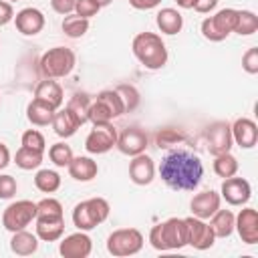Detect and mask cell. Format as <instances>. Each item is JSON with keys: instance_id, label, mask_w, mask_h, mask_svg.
<instances>
[{"instance_id": "obj_22", "label": "cell", "mask_w": 258, "mask_h": 258, "mask_svg": "<svg viewBox=\"0 0 258 258\" xmlns=\"http://www.w3.org/2000/svg\"><path fill=\"white\" fill-rule=\"evenodd\" d=\"M64 234V216L60 218H46L36 216V236L44 242H56Z\"/></svg>"}, {"instance_id": "obj_37", "label": "cell", "mask_w": 258, "mask_h": 258, "mask_svg": "<svg viewBox=\"0 0 258 258\" xmlns=\"http://www.w3.org/2000/svg\"><path fill=\"white\" fill-rule=\"evenodd\" d=\"M36 216H46V218H60L62 216V204L54 198H44L36 202Z\"/></svg>"}, {"instance_id": "obj_44", "label": "cell", "mask_w": 258, "mask_h": 258, "mask_svg": "<svg viewBox=\"0 0 258 258\" xmlns=\"http://www.w3.org/2000/svg\"><path fill=\"white\" fill-rule=\"evenodd\" d=\"M10 20H14V8L8 0H0V26L8 24Z\"/></svg>"}, {"instance_id": "obj_10", "label": "cell", "mask_w": 258, "mask_h": 258, "mask_svg": "<svg viewBox=\"0 0 258 258\" xmlns=\"http://www.w3.org/2000/svg\"><path fill=\"white\" fill-rule=\"evenodd\" d=\"M117 145V129L111 123H101V125H93L91 133L85 139V149L93 155H101L107 153L109 149H113Z\"/></svg>"}, {"instance_id": "obj_23", "label": "cell", "mask_w": 258, "mask_h": 258, "mask_svg": "<svg viewBox=\"0 0 258 258\" xmlns=\"http://www.w3.org/2000/svg\"><path fill=\"white\" fill-rule=\"evenodd\" d=\"M34 99L50 105L52 109H60L62 101H64V95H62V87L52 81V79H44L36 85V91H34Z\"/></svg>"}, {"instance_id": "obj_45", "label": "cell", "mask_w": 258, "mask_h": 258, "mask_svg": "<svg viewBox=\"0 0 258 258\" xmlns=\"http://www.w3.org/2000/svg\"><path fill=\"white\" fill-rule=\"evenodd\" d=\"M216 6H218V0H196L194 10L200 12V14H208V12H212Z\"/></svg>"}, {"instance_id": "obj_40", "label": "cell", "mask_w": 258, "mask_h": 258, "mask_svg": "<svg viewBox=\"0 0 258 258\" xmlns=\"http://www.w3.org/2000/svg\"><path fill=\"white\" fill-rule=\"evenodd\" d=\"M99 10H101V6L97 0H77V4H75V14L83 16V18H93V16H97Z\"/></svg>"}, {"instance_id": "obj_7", "label": "cell", "mask_w": 258, "mask_h": 258, "mask_svg": "<svg viewBox=\"0 0 258 258\" xmlns=\"http://www.w3.org/2000/svg\"><path fill=\"white\" fill-rule=\"evenodd\" d=\"M236 16H238V10L236 8H222L214 16L204 18L202 20V26H200L204 38L206 40H212V42L224 40L230 32H234Z\"/></svg>"}, {"instance_id": "obj_50", "label": "cell", "mask_w": 258, "mask_h": 258, "mask_svg": "<svg viewBox=\"0 0 258 258\" xmlns=\"http://www.w3.org/2000/svg\"><path fill=\"white\" fill-rule=\"evenodd\" d=\"M8 2H18V0H8Z\"/></svg>"}, {"instance_id": "obj_20", "label": "cell", "mask_w": 258, "mask_h": 258, "mask_svg": "<svg viewBox=\"0 0 258 258\" xmlns=\"http://www.w3.org/2000/svg\"><path fill=\"white\" fill-rule=\"evenodd\" d=\"M129 177L133 183L137 185H149L155 177V163L149 155L145 153H139V155H133L131 163H129Z\"/></svg>"}, {"instance_id": "obj_9", "label": "cell", "mask_w": 258, "mask_h": 258, "mask_svg": "<svg viewBox=\"0 0 258 258\" xmlns=\"http://www.w3.org/2000/svg\"><path fill=\"white\" fill-rule=\"evenodd\" d=\"M32 220H36V202L30 200L12 202L2 214V226L8 232L24 230L26 226H30Z\"/></svg>"}, {"instance_id": "obj_47", "label": "cell", "mask_w": 258, "mask_h": 258, "mask_svg": "<svg viewBox=\"0 0 258 258\" xmlns=\"http://www.w3.org/2000/svg\"><path fill=\"white\" fill-rule=\"evenodd\" d=\"M8 163H10V149L4 143H0V169H6Z\"/></svg>"}, {"instance_id": "obj_46", "label": "cell", "mask_w": 258, "mask_h": 258, "mask_svg": "<svg viewBox=\"0 0 258 258\" xmlns=\"http://www.w3.org/2000/svg\"><path fill=\"white\" fill-rule=\"evenodd\" d=\"M129 4H131L135 10H151V8L159 6L161 0H129Z\"/></svg>"}, {"instance_id": "obj_16", "label": "cell", "mask_w": 258, "mask_h": 258, "mask_svg": "<svg viewBox=\"0 0 258 258\" xmlns=\"http://www.w3.org/2000/svg\"><path fill=\"white\" fill-rule=\"evenodd\" d=\"M220 202H222V196L214 189H204L200 194H196L189 202V208H191V216L196 218H202V220H210L212 214L220 208Z\"/></svg>"}, {"instance_id": "obj_29", "label": "cell", "mask_w": 258, "mask_h": 258, "mask_svg": "<svg viewBox=\"0 0 258 258\" xmlns=\"http://www.w3.org/2000/svg\"><path fill=\"white\" fill-rule=\"evenodd\" d=\"M42 157H44V151H38V149H32V147H20L14 155V163L20 167V169H36L40 167L42 163Z\"/></svg>"}, {"instance_id": "obj_4", "label": "cell", "mask_w": 258, "mask_h": 258, "mask_svg": "<svg viewBox=\"0 0 258 258\" xmlns=\"http://www.w3.org/2000/svg\"><path fill=\"white\" fill-rule=\"evenodd\" d=\"M109 202L105 198H89L85 202H79L73 210V224L83 230L89 232L93 228H97L99 224H103L109 218Z\"/></svg>"}, {"instance_id": "obj_14", "label": "cell", "mask_w": 258, "mask_h": 258, "mask_svg": "<svg viewBox=\"0 0 258 258\" xmlns=\"http://www.w3.org/2000/svg\"><path fill=\"white\" fill-rule=\"evenodd\" d=\"M220 196L230 204V206H244L248 204L250 196H252V187H250V181L244 179V177H226L224 183H222V189H220Z\"/></svg>"}, {"instance_id": "obj_2", "label": "cell", "mask_w": 258, "mask_h": 258, "mask_svg": "<svg viewBox=\"0 0 258 258\" xmlns=\"http://www.w3.org/2000/svg\"><path fill=\"white\" fill-rule=\"evenodd\" d=\"M131 48H133L135 58L149 71H157V69L165 67V62H167L165 42L155 32H139V34H135V38L131 42Z\"/></svg>"}, {"instance_id": "obj_39", "label": "cell", "mask_w": 258, "mask_h": 258, "mask_svg": "<svg viewBox=\"0 0 258 258\" xmlns=\"http://www.w3.org/2000/svg\"><path fill=\"white\" fill-rule=\"evenodd\" d=\"M22 145H24V147L38 149V151H44L46 141H44V137H42L40 131H36V129H28V131L22 133Z\"/></svg>"}, {"instance_id": "obj_36", "label": "cell", "mask_w": 258, "mask_h": 258, "mask_svg": "<svg viewBox=\"0 0 258 258\" xmlns=\"http://www.w3.org/2000/svg\"><path fill=\"white\" fill-rule=\"evenodd\" d=\"M183 139H185V135L181 131H177V129H171V127H165V129L157 131V135H155V143H157L159 149L171 147V145H175V143H179Z\"/></svg>"}, {"instance_id": "obj_5", "label": "cell", "mask_w": 258, "mask_h": 258, "mask_svg": "<svg viewBox=\"0 0 258 258\" xmlns=\"http://www.w3.org/2000/svg\"><path fill=\"white\" fill-rule=\"evenodd\" d=\"M125 113L123 101L119 97V93L115 89H105L97 95L95 101H91L89 107V121L93 125H101V123H111L113 119L121 117Z\"/></svg>"}, {"instance_id": "obj_51", "label": "cell", "mask_w": 258, "mask_h": 258, "mask_svg": "<svg viewBox=\"0 0 258 258\" xmlns=\"http://www.w3.org/2000/svg\"><path fill=\"white\" fill-rule=\"evenodd\" d=\"M0 103H2V97H0Z\"/></svg>"}, {"instance_id": "obj_11", "label": "cell", "mask_w": 258, "mask_h": 258, "mask_svg": "<svg viewBox=\"0 0 258 258\" xmlns=\"http://www.w3.org/2000/svg\"><path fill=\"white\" fill-rule=\"evenodd\" d=\"M206 141H208V151L216 157L220 153H228L232 149V129L226 121H214L206 129Z\"/></svg>"}, {"instance_id": "obj_49", "label": "cell", "mask_w": 258, "mask_h": 258, "mask_svg": "<svg viewBox=\"0 0 258 258\" xmlns=\"http://www.w3.org/2000/svg\"><path fill=\"white\" fill-rule=\"evenodd\" d=\"M97 2H99V6L103 8V6H109V4L113 2V0H97Z\"/></svg>"}, {"instance_id": "obj_6", "label": "cell", "mask_w": 258, "mask_h": 258, "mask_svg": "<svg viewBox=\"0 0 258 258\" xmlns=\"http://www.w3.org/2000/svg\"><path fill=\"white\" fill-rule=\"evenodd\" d=\"M77 56L67 46H52L40 56V73L46 79H60L67 77L75 69Z\"/></svg>"}, {"instance_id": "obj_25", "label": "cell", "mask_w": 258, "mask_h": 258, "mask_svg": "<svg viewBox=\"0 0 258 258\" xmlns=\"http://www.w3.org/2000/svg\"><path fill=\"white\" fill-rule=\"evenodd\" d=\"M10 250L18 256H30L38 250V236L36 234H30L24 230H18V232H12V238H10Z\"/></svg>"}, {"instance_id": "obj_19", "label": "cell", "mask_w": 258, "mask_h": 258, "mask_svg": "<svg viewBox=\"0 0 258 258\" xmlns=\"http://www.w3.org/2000/svg\"><path fill=\"white\" fill-rule=\"evenodd\" d=\"M14 24L18 28V32H22L24 36H34L44 28V14L38 8H22L20 12H16L14 16Z\"/></svg>"}, {"instance_id": "obj_35", "label": "cell", "mask_w": 258, "mask_h": 258, "mask_svg": "<svg viewBox=\"0 0 258 258\" xmlns=\"http://www.w3.org/2000/svg\"><path fill=\"white\" fill-rule=\"evenodd\" d=\"M48 157H50V161L56 167H69V163H71V159L75 155H73L71 145H67V143H54L48 149Z\"/></svg>"}, {"instance_id": "obj_1", "label": "cell", "mask_w": 258, "mask_h": 258, "mask_svg": "<svg viewBox=\"0 0 258 258\" xmlns=\"http://www.w3.org/2000/svg\"><path fill=\"white\" fill-rule=\"evenodd\" d=\"M159 175L175 191H194L204 177V165L196 153L175 149L161 159Z\"/></svg>"}, {"instance_id": "obj_26", "label": "cell", "mask_w": 258, "mask_h": 258, "mask_svg": "<svg viewBox=\"0 0 258 258\" xmlns=\"http://www.w3.org/2000/svg\"><path fill=\"white\" fill-rule=\"evenodd\" d=\"M155 22L163 34H177L183 28V16L175 8H161L155 16Z\"/></svg>"}, {"instance_id": "obj_17", "label": "cell", "mask_w": 258, "mask_h": 258, "mask_svg": "<svg viewBox=\"0 0 258 258\" xmlns=\"http://www.w3.org/2000/svg\"><path fill=\"white\" fill-rule=\"evenodd\" d=\"M234 230H238L244 244H256L258 242V212L254 208H244L236 216Z\"/></svg>"}, {"instance_id": "obj_24", "label": "cell", "mask_w": 258, "mask_h": 258, "mask_svg": "<svg viewBox=\"0 0 258 258\" xmlns=\"http://www.w3.org/2000/svg\"><path fill=\"white\" fill-rule=\"evenodd\" d=\"M99 173V165L95 159L87 157V155H79V157H73L71 163H69V175L77 181H91L95 179Z\"/></svg>"}, {"instance_id": "obj_8", "label": "cell", "mask_w": 258, "mask_h": 258, "mask_svg": "<svg viewBox=\"0 0 258 258\" xmlns=\"http://www.w3.org/2000/svg\"><path fill=\"white\" fill-rule=\"evenodd\" d=\"M143 248V234L137 228H119L107 238V252L113 256H133Z\"/></svg>"}, {"instance_id": "obj_15", "label": "cell", "mask_w": 258, "mask_h": 258, "mask_svg": "<svg viewBox=\"0 0 258 258\" xmlns=\"http://www.w3.org/2000/svg\"><path fill=\"white\" fill-rule=\"evenodd\" d=\"M91 250H93V240L83 230L69 234L58 244V252L64 258H87L91 254Z\"/></svg>"}, {"instance_id": "obj_13", "label": "cell", "mask_w": 258, "mask_h": 258, "mask_svg": "<svg viewBox=\"0 0 258 258\" xmlns=\"http://www.w3.org/2000/svg\"><path fill=\"white\" fill-rule=\"evenodd\" d=\"M185 226H187V244L196 250H208L214 246L216 236L210 228V224H206V220L189 216L185 218Z\"/></svg>"}, {"instance_id": "obj_18", "label": "cell", "mask_w": 258, "mask_h": 258, "mask_svg": "<svg viewBox=\"0 0 258 258\" xmlns=\"http://www.w3.org/2000/svg\"><path fill=\"white\" fill-rule=\"evenodd\" d=\"M230 129H232L234 143L240 145L242 149H252L258 143V127H256V123L252 119L240 117L230 125Z\"/></svg>"}, {"instance_id": "obj_41", "label": "cell", "mask_w": 258, "mask_h": 258, "mask_svg": "<svg viewBox=\"0 0 258 258\" xmlns=\"http://www.w3.org/2000/svg\"><path fill=\"white\" fill-rule=\"evenodd\" d=\"M16 189H18V183L12 175L8 173H2L0 175V200H10L16 196Z\"/></svg>"}, {"instance_id": "obj_28", "label": "cell", "mask_w": 258, "mask_h": 258, "mask_svg": "<svg viewBox=\"0 0 258 258\" xmlns=\"http://www.w3.org/2000/svg\"><path fill=\"white\" fill-rule=\"evenodd\" d=\"M234 224H236V216L230 210L218 208L210 218V228L216 238H228L234 232Z\"/></svg>"}, {"instance_id": "obj_27", "label": "cell", "mask_w": 258, "mask_h": 258, "mask_svg": "<svg viewBox=\"0 0 258 258\" xmlns=\"http://www.w3.org/2000/svg\"><path fill=\"white\" fill-rule=\"evenodd\" d=\"M54 111L50 105L38 101V99H32L26 107V119L36 125V127H44V125H50L52 123V117H54Z\"/></svg>"}, {"instance_id": "obj_43", "label": "cell", "mask_w": 258, "mask_h": 258, "mask_svg": "<svg viewBox=\"0 0 258 258\" xmlns=\"http://www.w3.org/2000/svg\"><path fill=\"white\" fill-rule=\"evenodd\" d=\"M77 0H50V6L56 14H71L75 10Z\"/></svg>"}, {"instance_id": "obj_30", "label": "cell", "mask_w": 258, "mask_h": 258, "mask_svg": "<svg viewBox=\"0 0 258 258\" xmlns=\"http://www.w3.org/2000/svg\"><path fill=\"white\" fill-rule=\"evenodd\" d=\"M34 185L42 194H54L60 187V175L52 169H38L34 175Z\"/></svg>"}, {"instance_id": "obj_21", "label": "cell", "mask_w": 258, "mask_h": 258, "mask_svg": "<svg viewBox=\"0 0 258 258\" xmlns=\"http://www.w3.org/2000/svg\"><path fill=\"white\" fill-rule=\"evenodd\" d=\"M52 129H54V133L58 135V137H62V139H67V137H73L75 133H77V129L83 125L81 121H79V117L69 109V107H64V109H56L54 111V117H52Z\"/></svg>"}, {"instance_id": "obj_3", "label": "cell", "mask_w": 258, "mask_h": 258, "mask_svg": "<svg viewBox=\"0 0 258 258\" xmlns=\"http://www.w3.org/2000/svg\"><path fill=\"white\" fill-rule=\"evenodd\" d=\"M149 242L155 250L165 252V250H179L187 246V226L185 218H169L157 226L151 228L149 232Z\"/></svg>"}, {"instance_id": "obj_48", "label": "cell", "mask_w": 258, "mask_h": 258, "mask_svg": "<svg viewBox=\"0 0 258 258\" xmlns=\"http://www.w3.org/2000/svg\"><path fill=\"white\" fill-rule=\"evenodd\" d=\"M175 2L179 8H194V4H196V0H175Z\"/></svg>"}, {"instance_id": "obj_42", "label": "cell", "mask_w": 258, "mask_h": 258, "mask_svg": "<svg viewBox=\"0 0 258 258\" xmlns=\"http://www.w3.org/2000/svg\"><path fill=\"white\" fill-rule=\"evenodd\" d=\"M242 69L248 75H256L258 73V46H252L242 54Z\"/></svg>"}, {"instance_id": "obj_33", "label": "cell", "mask_w": 258, "mask_h": 258, "mask_svg": "<svg viewBox=\"0 0 258 258\" xmlns=\"http://www.w3.org/2000/svg\"><path fill=\"white\" fill-rule=\"evenodd\" d=\"M236 171H238V159L230 151L216 155V159H214V173L218 177H224L226 179V177L236 175Z\"/></svg>"}, {"instance_id": "obj_31", "label": "cell", "mask_w": 258, "mask_h": 258, "mask_svg": "<svg viewBox=\"0 0 258 258\" xmlns=\"http://www.w3.org/2000/svg\"><path fill=\"white\" fill-rule=\"evenodd\" d=\"M60 26H62V32L69 38H81L89 30V18H83L79 14H71V16H64Z\"/></svg>"}, {"instance_id": "obj_34", "label": "cell", "mask_w": 258, "mask_h": 258, "mask_svg": "<svg viewBox=\"0 0 258 258\" xmlns=\"http://www.w3.org/2000/svg\"><path fill=\"white\" fill-rule=\"evenodd\" d=\"M67 107L79 117V121L85 125L89 121V107H91V99L85 93H75L71 97V101L67 103Z\"/></svg>"}, {"instance_id": "obj_32", "label": "cell", "mask_w": 258, "mask_h": 258, "mask_svg": "<svg viewBox=\"0 0 258 258\" xmlns=\"http://www.w3.org/2000/svg\"><path fill=\"white\" fill-rule=\"evenodd\" d=\"M258 30V16L252 10H238L234 32L240 36H250Z\"/></svg>"}, {"instance_id": "obj_38", "label": "cell", "mask_w": 258, "mask_h": 258, "mask_svg": "<svg viewBox=\"0 0 258 258\" xmlns=\"http://www.w3.org/2000/svg\"><path fill=\"white\" fill-rule=\"evenodd\" d=\"M115 91L119 93V97H121V101H123L125 113H127V111H133V109L139 105V93H137V89H135L133 85H119Z\"/></svg>"}, {"instance_id": "obj_12", "label": "cell", "mask_w": 258, "mask_h": 258, "mask_svg": "<svg viewBox=\"0 0 258 258\" xmlns=\"http://www.w3.org/2000/svg\"><path fill=\"white\" fill-rule=\"evenodd\" d=\"M147 143H149V137H147L145 129H141L137 125L125 127L121 133H117V149L125 155L133 157V155L145 153Z\"/></svg>"}]
</instances>
